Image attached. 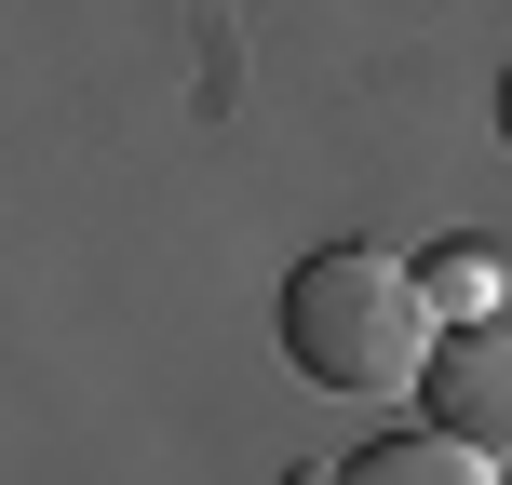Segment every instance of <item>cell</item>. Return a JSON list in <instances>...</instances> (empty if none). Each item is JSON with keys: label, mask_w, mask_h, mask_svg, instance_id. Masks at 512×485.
Listing matches in <instances>:
<instances>
[{"label": "cell", "mask_w": 512, "mask_h": 485, "mask_svg": "<svg viewBox=\"0 0 512 485\" xmlns=\"http://www.w3.org/2000/svg\"><path fill=\"white\" fill-rule=\"evenodd\" d=\"M432 351H445V310L391 243H310L283 270V364L310 391H405L432 378Z\"/></svg>", "instance_id": "cell-1"}, {"label": "cell", "mask_w": 512, "mask_h": 485, "mask_svg": "<svg viewBox=\"0 0 512 485\" xmlns=\"http://www.w3.org/2000/svg\"><path fill=\"white\" fill-rule=\"evenodd\" d=\"M418 418H432V432H459L472 459H512V310L445 324L432 378H418Z\"/></svg>", "instance_id": "cell-2"}, {"label": "cell", "mask_w": 512, "mask_h": 485, "mask_svg": "<svg viewBox=\"0 0 512 485\" xmlns=\"http://www.w3.org/2000/svg\"><path fill=\"white\" fill-rule=\"evenodd\" d=\"M337 485H499V459H472L459 432H432V418H418V432L351 445V459H337Z\"/></svg>", "instance_id": "cell-3"}, {"label": "cell", "mask_w": 512, "mask_h": 485, "mask_svg": "<svg viewBox=\"0 0 512 485\" xmlns=\"http://www.w3.org/2000/svg\"><path fill=\"white\" fill-rule=\"evenodd\" d=\"M418 283H432V310H445V324H486V310H499V256H486V243L418 256Z\"/></svg>", "instance_id": "cell-4"}, {"label": "cell", "mask_w": 512, "mask_h": 485, "mask_svg": "<svg viewBox=\"0 0 512 485\" xmlns=\"http://www.w3.org/2000/svg\"><path fill=\"white\" fill-rule=\"evenodd\" d=\"M499 135H512V68H499Z\"/></svg>", "instance_id": "cell-5"}]
</instances>
